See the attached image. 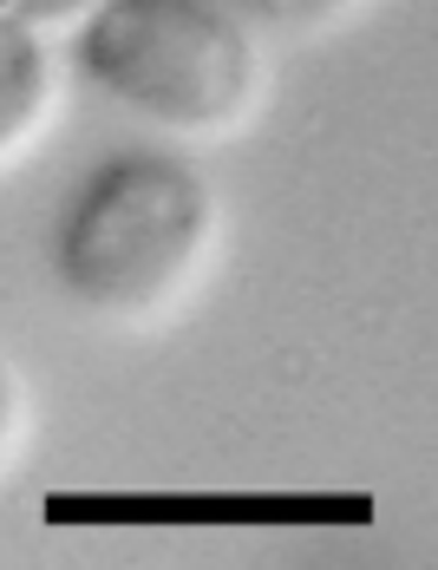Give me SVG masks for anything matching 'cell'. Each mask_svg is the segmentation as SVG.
Returning a JSON list of instances; mask_svg holds the SVG:
<instances>
[{
    "label": "cell",
    "mask_w": 438,
    "mask_h": 570,
    "mask_svg": "<svg viewBox=\"0 0 438 570\" xmlns=\"http://www.w3.org/2000/svg\"><path fill=\"white\" fill-rule=\"evenodd\" d=\"M210 236V190L170 158L111 165L72 210L59 269L106 315H145L190 276Z\"/></svg>",
    "instance_id": "1"
},
{
    "label": "cell",
    "mask_w": 438,
    "mask_h": 570,
    "mask_svg": "<svg viewBox=\"0 0 438 570\" xmlns=\"http://www.w3.org/2000/svg\"><path fill=\"white\" fill-rule=\"evenodd\" d=\"M86 66L106 92L177 131H217L256 92V53L210 0H106Z\"/></svg>",
    "instance_id": "2"
},
{
    "label": "cell",
    "mask_w": 438,
    "mask_h": 570,
    "mask_svg": "<svg viewBox=\"0 0 438 570\" xmlns=\"http://www.w3.org/2000/svg\"><path fill=\"white\" fill-rule=\"evenodd\" d=\"M47 92H53V66H47L40 33L0 13V158L33 131V118L47 112Z\"/></svg>",
    "instance_id": "3"
},
{
    "label": "cell",
    "mask_w": 438,
    "mask_h": 570,
    "mask_svg": "<svg viewBox=\"0 0 438 570\" xmlns=\"http://www.w3.org/2000/svg\"><path fill=\"white\" fill-rule=\"evenodd\" d=\"M86 7H106V0H0V13L27 20L33 33H40V27H59V20H79Z\"/></svg>",
    "instance_id": "4"
},
{
    "label": "cell",
    "mask_w": 438,
    "mask_h": 570,
    "mask_svg": "<svg viewBox=\"0 0 438 570\" xmlns=\"http://www.w3.org/2000/svg\"><path fill=\"white\" fill-rule=\"evenodd\" d=\"M262 13H275V20H328V13H340L347 0H256Z\"/></svg>",
    "instance_id": "5"
},
{
    "label": "cell",
    "mask_w": 438,
    "mask_h": 570,
    "mask_svg": "<svg viewBox=\"0 0 438 570\" xmlns=\"http://www.w3.org/2000/svg\"><path fill=\"white\" fill-rule=\"evenodd\" d=\"M7 433H13V381L0 367V453H7Z\"/></svg>",
    "instance_id": "6"
}]
</instances>
